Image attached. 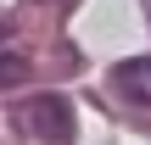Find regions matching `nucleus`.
<instances>
[{
    "mask_svg": "<svg viewBox=\"0 0 151 145\" xmlns=\"http://www.w3.org/2000/svg\"><path fill=\"white\" fill-rule=\"evenodd\" d=\"M17 123L34 140H45V145H67L73 140V106H67V95H28L17 106Z\"/></svg>",
    "mask_w": 151,
    "mask_h": 145,
    "instance_id": "f257e3e1",
    "label": "nucleus"
},
{
    "mask_svg": "<svg viewBox=\"0 0 151 145\" xmlns=\"http://www.w3.org/2000/svg\"><path fill=\"white\" fill-rule=\"evenodd\" d=\"M106 84H112L129 106H146V112H151V56H129V61H118V67L106 73Z\"/></svg>",
    "mask_w": 151,
    "mask_h": 145,
    "instance_id": "f03ea898",
    "label": "nucleus"
},
{
    "mask_svg": "<svg viewBox=\"0 0 151 145\" xmlns=\"http://www.w3.org/2000/svg\"><path fill=\"white\" fill-rule=\"evenodd\" d=\"M22 78H28V61L22 56H0V89L6 84H22Z\"/></svg>",
    "mask_w": 151,
    "mask_h": 145,
    "instance_id": "7ed1b4c3",
    "label": "nucleus"
},
{
    "mask_svg": "<svg viewBox=\"0 0 151 145\" xmlns=\"http://www.w3.org/2000/svg\"><path fill=\"white\" fill-rule=\"evenodd\" d=\"M0 39H6V22H0Z\"/></svg>",
    "mask_w": 151,
    "mask_h": 145,
    "instance_id": "20e7f679",
    "label": "nucleus"
},
{
    "mask_svg": "<svg viewBox=\"0 0 151 145\" xmlns=\"http://www.w3.org/2000/svg\"><path fill=\"white\" fill-rule=\"evenodd\" d=\"M56 6H67V0H56Z\"/></svg>",
    "mask_w": 151,
    "mask_h": 145,
    "instance_id": "39448f33",
    "label": "nucleus"
}]
</instances>
